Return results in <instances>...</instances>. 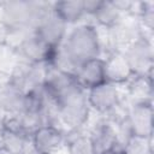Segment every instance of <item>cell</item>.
Here are the masks:
<instances>
[{"instance_id":"cell-1","label":"cell","mask_w":154,"mask_h":154,"mask_svg":"<svg viewBox=\"0 0 154 154\" xmlns=\"http://www.w3.org/2000/svg\"><path fill=\"white\" fill-rule=\"evenodd\" d=\"M61 48L77 67L88 60L101 57L103 43L99 28L93 22L73 25L69 29Z\"/></svg>"},{"instance_id":"cell-2","label":"cell","mask_w":154,"mask_h":154,"mask_svg":"<svg viewBox=\"0 0 154 154\" xmlns=\"http://www.w3.org/2000/svg\"><path fill=\"white\" fill-rule=\"evenodd\" d=\"M51 101L55 108L58 124L65 132L82 131L88 124L91 111L87 101L85 90H83L77 82Z\"/></svg>"},{"instance_id":"cell-3","label":"cell","mask_w":154,"mask_h":154,"mask_svg":"<svg viewBox=\"0 0 154 154\" xmlns=\"http://www.w3.org/2000/svg\"><path fill=\"white\" fill-rule=\"evenodd\" d=\"M47 1H1L0 25L7 34L32 31L40 17L48 7Z\"/></svg>"},{"instance_id":"cell-4","label":"cell","mask_w":154,"mask_h":154,"mask_svg":"<svg viewBox=\"0 0 154 154\" xmlns=\"http://www.w3.org/2000/svg\"><path fill=\"white\" fill-rule=\"evenodd\" d=\"M122 53L134 76H153L154 49L152 37H140Z\"/></svg>"},{"instance_id":"cell-5","label":"cell","mask_w":154,"mask_h":154,"mask_svg":"<svg viewBox=\"0 0 154 154\" xmlns=\"http://www.w3.org/2000/svg\"><path fill=\"white\" fill-rule=\"evenodd\" d=\"M85 94L90 111L103 116V118L114 113L122 107L123 103L118 85L109 82H105L95 88H91L87 90Z\"/></svg>"},{"instance_id":"cell-6","label":"cell","mask_w":154,"mask_h":154,"mask_svg":"<svg viewBox=\"0 0 154 154\" xmlns=\"http://www.w3.org/2000/svg\"><path fill=\"white\" fill-rule=\"evenodd\" d=\"M32 31L49 47L57 49L63 45L69 31V25L52 10V2H49Z\"/></svg>"},{"instance_id":"cell-7","label":"cell","mask_w":154,"mask_h":154,"mask_svg":"<svg viewBox=\"0 0 154 154\" xmlns=\"http://www.w3.org/2000/svg\"><path fill=\"white\" fill-rule=\"evenodd\" d=\"M105 31L107 34V45L109 47L108 52H123L140 37L147 36L138 20L132 16H125L114 26Z\"/></svg>"},{"instance_id":"cell-8","label":"cell","mask_w":154,"mask_h":154,"mask_svg":"<svg viewBox=\"0 0 154 154\" xmlns=\"http://www.w3.org/2000/svg\"><path fill=\"white\" fill-rule=\"evenodd\" d=\"M12 48L16 51L19 60L30 64H49L55 51L34 31L25 34Z\"/></svg>"},{"instance_id":"cell-9","label":"cell","mask_w":154,"mask_h":154,"mask_svg":"<svg viewBox=\"0 0 154 154\" xmlns=\"http://www.w3.org/2000/svg\"><path fill=\"white\" fill-rule=\"evenodd\" d=\"M153 101L129 103L126 122L131 136L153 138Z\"/></svg>"},{"instance_id":"cell-10","label":"cell","mask_w":154,"mask_h":154,"mask_svg":"<svg viewBox=\"0 0 154 154\" xmlns=\"http://www.w3.org/2000/svg\"><path fill=\"white\" fill-rule=\"evenodd\" d=\"M65 137L66 132L63 128L46 123L31 132L30 143L40 154H54L65 143Z\"/></svg>"},{"instance_id":"cell-11","label":"cell","mask_w":154,"mask_h":154,"mask_svg":"<svg viewBox=\"0 0 154 154\" xmlns=\"http://www.w3.org/2000/svg\"><path fill=\"white\" fill-rule=\"evenodd\" d=\"M48 64H30L19 60L8 78H11L23 91L29 93L43 87Z\"/></svg>"},{"instance_id":"cell-12","label":"cell","mask_w":154,"mask_h":154,"mask_svg":"<svg viewBox=\"0 0 154 154\" xmlns=\"http://www.w3.org/2000/svg\"><path fill=\"white\" fill-rule=\"evenodd\" d=\"M88 136L95 154H107L122 147L116 126L105 118L93 125Z\"/></svg>"},{"instance_id":"cell-13","label":"cell","mask_w":154,"mask_h":154,"mask_svg":"<svg viewBox=\"0 0 154 154\" xmlns=\"http://www.w3.org/2000/svg\"><path fill=\"white\" fill-rule=\"evenodd\" d=\"M25 105V91H23L11 78H0V109L4 116H17L22 113Z\"/></svg>"},{"instance_id":"cell-14","label":"cell","mask_w":154,"mask_h":154,"mask_svg":"<svg viewBox=\"0 0 154 154\" xmlns=\"http://www.w3.org/2000/svg\"><path fill=\"white\" fill-rule=\"evenodd\" d=\"M77 84L83 90H89L106 82V70H105V60L102 57L88 60L83 63L76 75H75Z\"/></svg>"},{"instance_id":"cell-15","label":"cell","mask_w":154,"mask_h":154,"mask_svg":"<svg viewBox=\"0 0 154 154\" xmlns=\"http://www.w3.org/2000/svg\"><path fill=\"white\" fill-rule=\"evenodd\" d=\"M105 60L106 70V82L116 85L126 84L134 75L131 73L128 63L122 52H108Z\"/></svg>"},{"instance_id":"cell-16","label":"cell","mask_w":154,"mask_h":154,"mask_svg":"<svg viewBox=\"0 0 154 154\" xmlns=\"http://www.w3.org/2000/svg\"><path fill=\"white\" fill-rule=\"evenodd\" d=\"M52 10L70 26L83 22L87 17L83 7V0H65L52 2Z\"/></svg>"},{"instance_id":"cell-17","label":"cell","mask_w":154,"mask_h":154,"mask_svg":"<svg viewBox=\"0 0 154 154\" xmlns=\"http://www.w3.org/2000/svg\"><path fill=\"white\" fill-rule=\"evenodd\" d=\"M129 103L153 101V76H134L126 83Z\"/></svg>"},{"instance_id":"cell-18","label":"cell","mask_w":154,"mask_h":154,"mask_svg":"<svg viewBox=\"0 0 154 154\" xmlns=\"http://www.w3.org/2000/svg\"><path fill=\"white\" fill-rule=\"evenodd\" d=\"M125 14L116 6L113 0H102L97 11L91 16L93 23L100 29L107 30L120 22Z\"/></svg>"},{"instance_id":"cell-19","label":"cell","mask_w":154,"mask_h":154,"mask_svg":"<svg viewBox=\"0 0 154 154\" xmlns=\"http://www.w3.org/2000/svg\"><path fill=\"white\" fill-rule=\"evenodd\" d=\"M65 147L67 154H95L88 134L82 131L66 132Z\"/></svg>"},{"instance_id":"cell-20","label":"cell","mask_w":154,"mask_h":154,"mask_svg":"<svg viewBox=\"0 0 154 154\" xmlns=\"http://www.w3.org/2000/svg\"><path fill=\"white\" fill-rule=\"evenodd\" d=\"M122 148L126 154H153L152 138L130 136L123 144Z\"/></svg>"},{"instance_id":"cell-21","label":"cell","mask_w":154,"mask_h":154,"mask_svg":"<svg viewBox=\"0 0 154 154\" xmlns=\"http://www.w3.org/2000/svg\"><path fill=\"white\" fill-rule=\"evenodd\" d=\"M107 154H126V153H125L124 149L120 147V148H117V149H114V150H112V152H109V153H107Z\"/></svg>"},{"instance_id":"cell-22","label":"cell","mask_w":154,"mask_h":154,"mask_svg":"<svg viewBox=\"0 0 154 154\" xmlns=\"http://www.w3.org/2000/svg\"><path fill=\"white\" fill-rule=\"evenodd\" d=\"M0 154H17V153H13V152H11V150H7V149L0 147Z\"/></svg>"},{"instance_id":"cell-23","label":"cell","mask_w":154,"mask_h":154,"mask_svg":"<svg viewBox=\"0 0 154 154\" xmlns=\"http://www.w3.org/2000/svg\"><path fill=\"white\" fill-rule=\"evenodd\" d=\"M2 116H4V114H2V112H1V109H0V122H1V118H2Z\"/></svg>"},{"instance_id":"cell-24","label":"cell","mask_w":154,"mask_h":154,"mask_svg":"<svg viewBox=\"0 0 154 154\" xmlns=\"http://www.w3.org/2000/svg\"><path fill=\"white\" fill-rule=\"evenodd\" d=\"M0 42H1V40H0Z\"/></svg>"},{"instance_id":"cell-25","label":"cell","mask_w":154,"mask_h":154,"mask_svg":"<svg viewBox=\"0 0 154 154\" xmlns=\"http://www.w3.org/2000/svg\"><path fill=\"white\" fill-rule=\"evenodd\" d=\"M0 2H1V1H0Z\"/></svg>"}]
</instances>
